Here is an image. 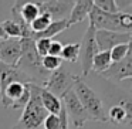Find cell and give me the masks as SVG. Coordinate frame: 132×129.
<instances>
[{
  "instance_id": "cell-1",
  "label": "cell",
  "mask_w": 132,
  "mask_h": 129,
  "mask_svg": "<svg viewBox=\"0 0 132 129\" xmlns=\"http://www.w3.org/2000/svg\"><path fill=\"white\" fill-rule=\"evenodd\" d=\"M21 54L17 61V68L27 75L31 84L38 87H43L47 81L50 72H47L41 65V57L37 54L34 47V40L31 38H20Z\"/></svg>"
},
{
  "instance_id": "cell-2",
  "label": "cell",
  "mask_w": 132,
  "mask_h": 129,
  "mask_svg": "<svg viewBox=\"0 0 132 129\" xmlns=\"http://www.w3.org/2000/svg\"><path fill=\"white\" fill-rule=\"evenodd\" d=\"M89 26L95 30H106L117 33H132V16L128 12L105 13L92 6L88 14Z\"/></svg>"
},
{
  "instance_id": "cell-3",
  "label": "cell",
  "mask_w": 132,
  "mask_h": 129,
  "mask_svg": "<svg viewBox=\"0 0 132 129\" xmlns=\"http://www.w3.org/2000/svg\"><path fill=\"white\" fill-rule=\"evenodd\" d=\"M72 91L77 95L78 101L81 102V105L84 106L85 112L88 114L91 121H98V122H106V111L104 102L101 101V98L98 97V94L84 81V78H81L80 75L75 77V81L72 84Z\"/></svg>"
},
{
  "instance_id": "cell-4",
  "label": "cell",
  "mask_w": 132,
  "mask_h": 129,
  "mask_svg": "<svg viewBox=\"0 0 132 129\" xmlns=\"http://www.w3.org/2000/svg\"><path fill=\"white\" fill-rule=\"evenodd\" d=\"M47 115V111L40 102L38 85L30 84V98L23 108L20 119L16 122V125H13L12 129H41Z\"/></svg>"
},
{
  "instance_id": "cell-5",
  "label": "cell",
  "mask_w": 132,
  "mask_h": 129,
  "mask_svg": "<svg viewBox=\"0 0 132 129\" xmlns=\"http://www.w3.org/2000/svg\"><path fill=\"white\" fill-rule=\"evenodd\" d=\"M30 98V84L14 81L0 89V102L3 108L23 109Z\"/></svg>"
},
{
  "instance_id": "cell-6",
  "label": "cell",
  "mask_w": 132,
  "mask_h": 129,
  "mask_svg": "<svg viewBox=\"0 0 132 129\" xmlns=\"http://www.w3.org/2000/svg\"><path fill=\"white\" fill-rule=\"evenodd\" d=\"M60 99H61V105H63L64 111H65L68 123L70 122L72 123V128L81 129L88 121H91L88 116V114H87L85 109H84V106L81 105V102L78 101L77 95L74 94L72 88L68 89Z\"/></svg>"
},
{
  "instance_id": "cell-7",
  "label": "cell",
  "mask_w": 132,
  "mask_h": 129,
  "mask_svg": "<svg viewBox=\"0 0 132 129\" xmlns=\"http://www.w3.org/2000/svg\"><path fill=\"white\" fill-rule=\"evenodd\" d=\"M77 75L70 72L65 68H58L55 71L50 72L47 81L44 82L43 88L55 95L57 98H61L68 89L72 88V84L75 81Z\"/></svg>"
},
{
  "instance_id": "cell-8",
  "label": "cell",
  "mask_w": 132,
  "mask_h": 129,
  "mask_svg": "<svg viewBox=\"0 0 132 129\" xmlns=\"http://www.w3.org/2000/svg\"><path fill=\"white\" fill-rule=\"evenodd\" d=\"M98 53L97 43H95V29L88 26L87 31L84 33L82 41L80 43V55L78 60L81 63V78L87 77L91 72V65H92V58Z\"/></svg>"
},
{
  "instance_id": "cell-9",
  "label": "cell",
  "mask_w": 132,
  "mask_h": 129,
  "mask_svg": "<svg viewBox=\"0 0 132 129\" xmlns=\"http://www.w3.org/2000/svg\"><path fill=\"white\" fill-rule=\"evenodd\" d=\"M132 33H117L106 30H95V43L98 51H109L119 44H131Z\"/></svg>"
},
{
  "instance_id": "cell-10",
  "label": "cell",
  "mask_w": 132,
  "mask_h": 129,
  "mask_svg": "<svg viewBox=\"0 0 132 129\" xmlns=\"http://www.w3.org/2000/svg\"><path fill=\"white\" fill-rule=\"evenodd\" d=\"M40 13H46L50 16L53 21L65 20L68 19L74 2L72 0H46V2H37Z\"/></svg>"
},
{
  "instance_id": "cell-11",
  "label": "cell",
  "mask_w": 132,
  "mask_h": 129,
  "mask_svg": "<svg viewBox=\"0 0 132 129\" xmlns=\"http://www.w3.org/2000/svg\"><path fill=\"white\" fill-rule=\"evenodd\" d=\"M105 80L114 81V82H122L125 80L132 78V53H129L122 61L112 63L102 74H100Z\"/></svg>"
},
{
  "instance_id": "cell-12",
  "label": "cell",
  "mask_w": 132,
  "mask_h": 129,
  "mask_svg": "<svg viewBox=\"0 0 132 129\" xmlns=\"http://www.w3.org/2000/svg\"><path fill=\"white\" fill-rule=\"evenodd\" d=\"M106 119L115 125H131L132 121V102L129 97L121 99V102L115 104L106 112Z\"/></svg>"
},
{
  "instance_id": "cell-13",
  "label": "cell",
  "mask_w": 132,
  "mask_h": 129,
  "mask_svg": "<svg viewBox=\"0 0 132 129\" xmlns=\"http://www.w3.org/2000/svg\"><path fill=\"white\" fill-rule=\"evenodd\" d=\"M20 54H21L20 40L9 38V40L2 41V44H0V63L2 64L16 67L19 58H20Z\"/></svg>"
},
{
  "instance_id": "cell-14",
  "label": "cell",
  "mask_w": 132,
  "mask_h": 129,
  "mask_svg": "<svg viewBox=\"0 0 132 129\" xmlns=\"http://www.w3.org/2000/svg\"><path fill=\"white\" fill-rule=\"evenodd\" d=\"M92 6H94L92 0H77V2H74V6H72L71 12H70L68 19H67L70 27L85 20L88 17L89 12H91Z\"/></svg>"
},
{
  "instance_id": "cell-15",
  "label": "cell",
  "mask_w": 132,
  "mask_h": 129,
  "mask_svg": "<svg viewBox=\"0 0 132 129\" xmlns=\"http://www.w3.org/2000/svg\"><path fill=\"white\" fill-rule=\"evenodd\" d=\"M38 97H40V102H41V105H43V108L47 111V114H51V115L60 114L61 106H63L60 98L53 95L51 92L44 89L43 87H38Z\"/></svg>"
},
{
  "instance_id": "cell-16",
  "label": "cell",
  "mask_w": 132,
  "mask_h": 129,
  "mask_svg": "<svg viewBox=\"0 0 132 129\" xmlns=\"http://www.w3.org/2000/svg\"><path fill=\"white\" fill-rule=\"evenodd\" d=\"M70 29V24H68V20H57V21H51L50 26L47 27L46 30H43L41 33H37V34H33L30 33V36L27 38H31V40H38V38H50L53 40V37L58 36L60 33H63L64 30Z\"/></svg>"
},
{
  "instance_id": "cell-17",
  "label": "cell",
  "mask_w": 132,
  "mask_h": 129,
  "mask_svg": "<svg viewBox=\"0 0 132 129\" xmlns=\"http://www.w3.org/2000/svg\"><path fill=\"white\" fill-rule=\"evenodd\" d=\"M111 64L112 61H111V57H109V51H98L92 58L91 71L97 72V74H102Z\"/></svg>"
},
{
  "instance_id": "cell-18",
  "label": "cell",
  "mask_w": 132,
  "mask_h": 129,
  "mask_svg": "<svg viewBox=\"0 0 132 129\" xmlns=\"http://www.w3.org/2000/svg\"><path fill=\"white\" fill-rule=\"evenodd\" d=\"M78 55H80V43H68L63 46L60 57L63 61H67V63H75L78 61Z\"/></svg>"
},
{
  "instance_id": "cell-19",
  "label": "cell",
  "mask_w": 132,
  "mask_h": 129,
  "mask_svg": "<svg viewBox=\"0 0 132 129\" xmlns=\"http://www.w3.org/2000/svg\"><path fill=\"white\" fill-rule=\"evenodd\" d=\"M51 19H50L48 14H46V13H40V14L37 16V17L34 19V20L30 23V31L33 33V34H37V33H41L43 30H46L47 27L50 26V23H51Z\"/></svg>"
},
{
  "instance_id": "cell-20",
  "label": "cell",
  "mask_w": 132,
  "mask_h": 129,
  "mask_svg": "<svg viewBox=\"0 0 132 129\" xmlns=\"http://www.w3.org/2000/svg\"><path fill=\"white\" fill-rule=\"evenodd\" d=\"M129 53H132L131 44H119V46L114 47L112 50H109V57H111L112 63H119Z\"/></svg>"
},
{
  "instance_id": "cell-21",
  "label": "cell",
  "mask_w": 132,
  "mask_h": 129,
  "mask_svg": "<svg viewBox=\"0 0 132 129\" xmlns=\"http://www.w3.org/2000/svg\"><path fill=\"white\" fill-rule=\"evenodd\" d=\"M61 64H63V60L61 57H53V55H46V57L41 58V65L46 70L47 72H53L55 70L61 68Z\"/></svg>"
},
{
  "instance_id": "cell-22",
  "label": "cell",
  "mask_w": 132,
  "mask_h": 129,
  "mask_svg": "<svg viewBox=\"0 0 132 129\" xmlns=\"http://www.w3.org/2000/svg\"><path fill=\"white\" fill-rule=\"evenodd\" d=\"M92 4H94V7H97V9L102 10L105 13H118L119 12L115 0H92Z\"/></svg>"
},
{
  "instance_id": "cell-23",
  "label": "cell",
  "mask_w": 132,
  "mask_h": 129,
  "mask_svg": "<svg viewBox=\"0 0 132 129\" xmlns=\"http://www.w3.org/2000/svg\"><path fill=\"white\" fill-rule=\"evenodd\" d=\"M51 41L50 38H38V40L34 41V47H36V51L37 54L40 55L41 58L46 57L48 54V50H50V46H51Z\"/></svg>"
},
{
  "instance_id": "cell-24",
  "label": "cell",
  "mask_w": 132,
  "mask_h": 129,
  "mask_svg": "<svg viewBox=\"0 0 132 129\" xmlns=\"http://www.w3.org/2000/svg\"><path fill=\"white\" fill-rule=\"evenodd\" d=\"M44 129H61V118L60 115H51L48 114L43 122Z\"/></svg>"
},
{
  "instance_id": "cell-25",
  "label": "cell",
  "mask_w": 132,
  "mask_h": 129,
  "mask_svg": "<svg viewBox=\"0 0 132 129\" xmlns=\"http://www.w3.org/2000/svg\"><path fill=\"white\" fill-rule=\"evenodd\" d=\"M61 51H63V44H61L60 41L53 40V41H51V46H50V50H48V54H47V55L60 57V55H61Z\"/></svg>"
},
{
  "instance_id": "cell-26",
  "label": "cell",
  "mask_w": 132,
  "mask_h": 129,
  "mask_svg": "<svg viewBox=\"0 0 132 129\" xmlns=\"http://www.w3.org/2000/svg\"><path fill=\"white\" fill-rule=\"evenodd\" d=\"M58 115H60V118H61V129H70V123H68V119H67L65 111H64L63 106H61V111Z\"/></svg>"
},
{
  "instance_id": "cell-27",
  "label": "cell",
  "mask_w": 132,
  "mask_h": 129,
  "mask_svg": "<svg viewBox=\"0 0 132 129\" xmlns=\"http://www.w3.org/2000/svg\"><path fill=\"white\" fill-rule=\"evenodd\" d=\"M4 40H9V38H7L6 33H4V30H3V26L0 23V41H4Z\"/></svg>"
},
{
  "instance_id": "cell-28",
  "label": "cell",
  "mask_w": 132,
  "mask_h": 129,
  "mask_svg": "<svg viewBox=\"0 0 132 129\" xmlns=\"http://www.w3.org/2000/svg\"><path fill=\"white\" fill-rule=\"evenodd\" d=\"M0 44H2V41H0Z\"/></svg>"
}]
</instances>
